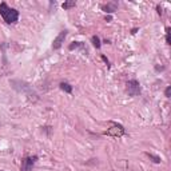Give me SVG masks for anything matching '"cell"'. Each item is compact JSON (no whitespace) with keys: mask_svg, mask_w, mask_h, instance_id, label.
I'll return each instance as SVG.
<instances>
[{"mask_svg":"<svg viewBox=\"0 0 171 171\" xmlns=\"http://www.w3.org/2000/svg\"><path fill=\"white\" fill-rule=\"evenodd\" d=\"M0 15L3 16L6 23L14 24L19 19V11L15 8H9L6 3H0Z\"/></svg>","mask_w":171,"mask_h":171,"instance_id":"cell-1","label":"cell"},{"mask_svg":"<svg viewBox=\"0 0 171 171\" xmlns=\"http://www.w3.org/2000/svg\"><path fill=\"white\" fill-rule=\"evenodd\" d=\"M11 86L15 88V90H18L19 92H24V94H28V95L34 94V91H32L31 86H28L26 82H21V80H11Z\"/></svg>","mask_w":171,"mask_h":171,"instance_id":"cell-2","label":"cell"},{"mask_svg":"<svg viewBox=\"0 0 171 171\" xmlns=\"http://www.w3.org/2000/svg\"><path fill=\"white\" fill-rule=\"evenodd\" d=\"M126 91L130 96H136L140 94V84L138 80H130L126 84Z\"/></svg>","mask_w":171,"mask_h":171,"instance_id":"cell-3","label":"cell"},{"mask_svg":"<svg viewBox=\"0 0 171 171\" xmlns=\"http://www.w3.org/2000/svg\"><path fill=\"white\" fill-rule=\"evenodd\" d=\"M106 135H111V136H115V138H119V136L124 135V128H123V126L115 124V123H114L112 127L108 128V130L106 131Z\"/></svg>","mask_w":171,"mask_h":171,"instance_id":"cell-4","label":"cell"},{"mask_svg":"<svg viewBox=\"0 0 171 171\" xmlns=\"http://www.w3.org/2000/svg\"><path fill=\"white\" fill-rule=\"evenodd\" d=\"M38 157H28V158H24L21 160V166H20V170L21 171H31L32 170V166L34 163L36 162Z\"/></svg>","mask_w":171,"mask_h":171,"instance_id":"cell-5","label":"cell"},{"mask_svg":"<svg viewBox=\"0 0 171 171\" xmlns=\"http://www.w3.org/2000/svg\"><path fill=\"white\" fill-rule=\"evenodd\" d=\"M66 36H67V31H62L60 34H59V35L56 36L55 40H54L52 48H54V49H59V48H60L62 44L64 43V39H66Z\"/></svg>","mask_w":171,"mask_h":171,"instance_id":"cell-6","label":"cell"},{"mask_svg":"<svg viewBox=\"0 0 171 171\" xmlns=\"http://www.w3.org/2000/svg\"><path fill=\"white\" fill-rule=\"evenodd\" d=\"M102 8H103L104 12H107V14H112V12H115L118 9V3L116 1H110V3L104 4Z\"/></svg>","mask_w":171,"mask_h":171,"instance_id":"cell-7","label":"cell"},{"mask_svg":"<svg viewBox=\"0 0 171 171\" xmlns=\"http://www.w3.org/2000/svg\"><path fill=\"white\" fill-rule=\"evenodd\" d=\"M60 88L64 91V92H67V94L72 92V87H71L68 83H64V82H63V83H60Z\"/></svg>","mask_w":171,"mask_h":171,"instance_id":"cell-8","label":"cell"},{"mask_svg":"<svg viewBox=\"0 0 171 171\" xmlns=\"http://www.w3.org/2000/svg\"><path fill=\"white\" fill-rule=\"evenodd\" d=\"M75 6H76V1H74V0H71V1H64V3L62 4V7H63L64 9H70Z\"/></svg>","mask_w":171,"mask_h":171,"instance_id":"cell-9","label":"cell"},{"mask_svg":"<svg viewBox=\"0 0 171 171\" xmlns=\"http://www.w3.org/2000/svg\"><path fill=\"white\" fill-rule=\"evenodd\" d=\"M91 41H92V44H94V47H95V48H100V39L98 38V36H92V38H91Z\"/></svg>","mask_w":171,"mask_h":171,"instance_id":"cell-10","label":"cell"},{"mask_svg":"<svg viewBox=\"0 0 171 171\" xmlns=\"http://www.w3.org/2000/svg\"><path fill=\"white\" fill-rule=\"evenodd\" d=\"M150 159H152V162H155V163H160V158L159 157H155V155H152V154H150V152H147L146 154Z\"/></svg>","mask_w":171,"mask_h":171,"instance_id":"cell-11","label":"cell"},{"mask_svg":"<svg viewBox=\"0 0 171 171\" xmlns=\"http://www.w3.org/2000/svg\"><path fill=\"white\" fill-rule=\"evenodd\" d=\"M80 46H82V43H80V41H74L72 44H70V47H68V48H70L71 51H72V49L78 48V47H80Z\"/></svg>","mask_w":171,"mask_h":171,"instance_id":"cell-12","label":"cell"},{"mask_svg":"<svg viewBox=\"0 0 171 171\" xmlns=\"http://www.w3.org/2000/svg\"><path fill=\"white\" fill-rule=\"evenodd\" d=\"M165 95L167 96V98H170V96H171V87H170V86H168V87L166 88V91H165Z\"/></svg>","mask_w":171,"mask_h":171,"instance_id":"cell-13","label":"cell"},{"mask_svg":"<svg viewBox=\"0 0 171 171\" xmlns=\"http://www.w3.org/2000/svg\"><path fill=\"white\" fill-rule=\"evenodd\" d=\"M157 9H158V14L162 15V8H160V6H158V7H157Z\"/></svg>","mask_w":171,"mask_h":171,"instance_id":"cell-14","label":"cell"},{"mask_svg":"<svg viewBox=\"0 0 171 171\" xmlns=\"http://www.w3.org/2000/svg\"><path fill=\"white\" fill-rule=\"evenodd\" d=\"M102 59H103V60H104V62H106V63H107V64H108V60H107V58H106V56H104V55L102 56Z\"/></svg>","mask_w":171,"mask_h":171,"instance_id":"cell-15","label":"cell"},{"mask_svg":"<svg viewBox=\"0 0 171 171\" xmlns=\"http://www.w3.org/2000/svg\"><path fill=\"white\" fill-rule=\"evenodd\" d=\"M136 31H138V28H134L132 31H131V34H136Z\"/></svg>","mask_w":171,"mask_h":171,"instance_id":"cell-16","label":"cell"}]
</instances>
